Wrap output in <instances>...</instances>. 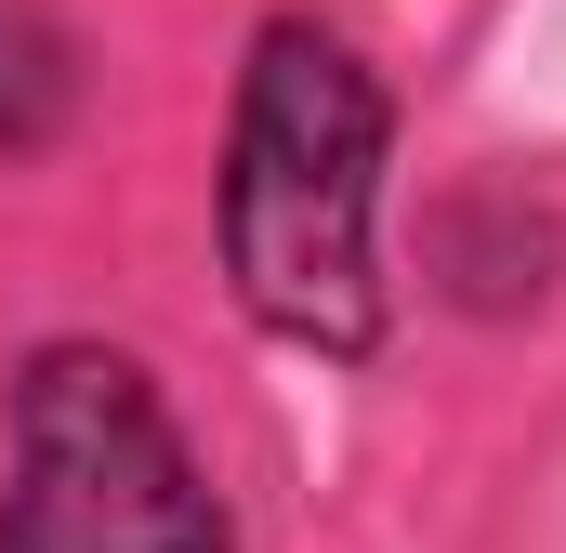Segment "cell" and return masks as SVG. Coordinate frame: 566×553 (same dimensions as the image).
<instances>
[{
	"instance_id": "cell-1",
	"label": "cell",
	"mask_w": 566,
	"mask_h": 553,
	"mask_svg": "<svg viewBox=\"0 0 566 553\" xmlns=\"http://www.w3.org/2000/svg\"><path fill=\"white\" fill-rule=\"evenodd\" d=\"M396 133L409 106L343 13L316 0L251 13L224 80V145H211V276L264 343L316 369H382L409 330Z\"/></svg>"
},
{
	"instance_id": "cell-2",
	"label": "cell",
	"mask_w": 566,
	"mask_h": 553,
	"mask_svg": "<svg viewBox=\"0 0 566 553\" xmlns=\"http://www.w3.org/2000/svg\"><path fill=\"white\" fill-rule=\"evenodd\" d=\"M0 553H251L145 343L27 330L0 356Z\"/></svg>"
},
{
	"instance_id": "cell-4",
	"label": "cell",
	"mask_w": 566,
	"mask_h": 553,
	"mask_svg": "<svg viewBox=\"0 0 566 553\" xmlns=\"http://www.w3.org/2000/svg\"><path fill=\"white\" fill-rule=\"evenodd\" d=\"M93 40L66 0H0V171H40L93 133Z\"/></svg>"
},
{
	"instance_id": "cell-3",
	"label": "cell",
	"mask_w": 566,
	"mask_h": 553,
	"mask_svg": "<svg viewBox=\"0 0 566 553\" xmlns=\"http://www.w3.org/2000/svg\"><path fill=\"white\" fill-rule=\"evenodd\" d=\"M409 276H422V303L448 330H541L566 303V198L541 171H501V158H474V171H434L422 185V225H409Z\"/></svg>"
}]
</instances>
